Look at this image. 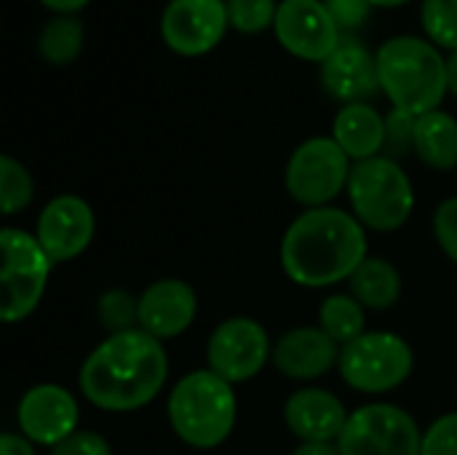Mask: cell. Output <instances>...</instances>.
<instances>
[{"instance_id":"cell-18","label":"cell","mask_w":457,"mask_h":455,"mask_svg":"<svg viewBox=\"0 0 457 455\" xmlns=\"http://www.w3.org/2000/svg\"><path fill=\"white\" fill-rule=\"evenodd\" d=\"M340 346L316 324L287 330L273 343V367L297 383H313L329 375L340 362Z\"/></svg>"},{"instance_id":"cell-11","label":"cell","mask_w":457,"mask_h":455,"mask_svg":"<svg viewBox=\"0 0 457 455\" xmlns=\"http://www.w3.org/2000/svg\"><path fill=\"white\" fill-rule=\"evenodd\" d=\"M228 27V0H169L161 16L163 43L190 59L214 51Z\"/></svg>"},{"instance_id":"cell-33","label":"cell","mask_w":457,"mask_h":455,"mask_svg":"<svg viewBox=\"0 0 457 455\" xmlns=\"http://www.w3.org/2000/svg\"><path fill=\"white\" fill-rule=\"evenodd\" d=\"M0 455H37L35 453V445L21 437V434H13V432H5L0 437Z\"/></svg>"},{"instance_id":"cell-10","label":"cell","mask_w":457,"mask_h":455,"mask_svg":"<svg viewBox=\"0 0 457 455\" xmlns=\"http://www.w3.org/2000/svg\"><path fill=\"white\" fill-rule=\"evenodd\" d=\"M273 359V341L262 322L230 316L214 327L206 343V367L230 386L257 378Z\"/></svg>"},{"instance_id":"cell-1","label":"cell","mask_w":457,"mask_h":455,"mask_svg":"<svg viewBox=\"0 0 457 455\" xmlns=\"http://www.w3.org/2000/svg\"><path fill=\"white\" fill-rule=\"evenodd\" d=\"M166 381V346L139 327L104 335L78 373L80 394L104 413H137L147 408L163 392Z\"/></svg>"},{"instance_id":"cell-25","label":"cell","mask_w":457,"mask_h":455,"mask_svg":"<svg viewBox=\"0 0 457 455\" xmlns=\"http://www.w3.org/2000/svg\"><path fill=\"white\" fill-rule=\"evenodd\" d=\"M96 319L107 335L137 330L139 327V298L120 287L104 290L96 298Z\"/></svg>"},{"instance_id":"cell-23","label":"cell","mask_w":457,"mask_h":455,"mask_svg":"<svg viewBox=\"0 0 457 455\" xmlns=\"http://www.w3.org/2000/svg\"><path fill=\"white\" fill-rule=\"evenodd\" d=\"M86 43V27L78 16H54L37 35V54L54 67L72 64Z\"/></svg>"},{"instance_id":"cell-20","label":"cell","mask_w":457,"mask_h":455,"mask_svg":"<svg viewBox=\"0 0 457 455\" xmlns=\"http://www.w3.org/2000/svg\"><path fill=\"white\" fill-rule=\"evenodd\" d=\"M351 295L367 308V311H388L402 300V274L399 268L386 257H367L356 274L348 279Z\"/></svg>"},{"instance_id":"cell-13","label":"cell","mask_w":457,"mask_h":455,"mask_svg":"<svg viewBox=\"0 0 457 455\" xmlns=\"http://www.w3.org/2000/svg\"><path fill=\"white\" fill-rule=\"evenodd\" d=\"M96 217L86 198L75 193L54 196L35 220V239L46 249V255L59 263L78 260L94 241Z\"/></svg>"},{"instance_id":"cell-26","label":"cell","mask_w":457,"mask_h":455,"mask_svg":"<svg viewBox=\"0 0 457 455\" xmlns=\"http://www.w3.org/2000/svg\"><path fill=\"white\" fill-rule=\"evenodd\" d=\"M420 24L436 48L457 51V0H423Z\"/></svg>"},{"instance_id":"cell-8","label":"cell","mask_w":457,"mask_h":455,"mask_svg":"<svg viewBox=\"0 0 457 455\" xmlns=\"http://www.w3.org/2000/svg\"><path fill=\"white\" fill-rule=\"evenodd\" d=\"M353 161L332 137H311L295 147L287 161L284 185L295 204L305 209L332 206L351 180Z\"/></svg>"},{"instance_id":"cell-37","label":"cell","mask_w":457,"mask_h":455,"mask_svg":"<svg viewBox=\"0 0 457 455\" xmlns=\"http://www.w3.org/2000/svg\"><path fill=\"white\" fill-rule=\"evenodd\" d=\"M404 3H410V0H370L372 8H399Z\"/></svg>"},{"instance_id":"cell-34","label":"cell","mask_w":457,"mask_h":455,"mask_svg":"<svg viewBox=\"0 0 457 455\" xmlns=\"http://www.w3.org/2000/svg\"><path fill=\"white\" fill-rule=\"evenodd\" d=\"M40 5H46L48 11L59 13V16H72L78 11H83L91 0H37Z\"/></svg>"},{"instance_id":"cell-7","label":"cell","mask_w":457,"mask_h":455,"mask_svg":"<svg viewBox=\"0 0 457 455\" xmlns=\"http://www.w3.org/2000/svg\"><path fill=\"white\" fill-rule=\"evenodd\" d=\"M0 249H3L0 316L5 324H19L29 319L43 303L54 271V260L46 255L35 233L11 225L0 228Z\"/></svg>"},{"instance_id":"cell-2","label":"cell","mask_w":457,"mask_h":455,"mask_svg":"<svg viewBox=\"0 0 457 455\" xmlns=\"http://www.w3.org/2000/svg\"><path fill=\"white\" fill-rule=\"evenodd\" d=\"M370 257L367 228L351 209H305L284 231L278 260L287 279L305 290H329L348 282Z\"/></svg>"},{"instance_id":"cell-14","label":"cell","mask_w":457,"mask_h":455,"mask_svg":"<svg viewBox=\"0 0 457 455\" xmlns=\"http://www.w3.org/2000/svg\"><path fill=\"white\" fill-rule=\"evenodd\" d=\"M273 32L278 43L303 62H327L343 32L324 0H281Z\"/></svg>"},{"instance_id":"cell-9","label":"cell","mask_w":457,"mask_h":455,"mask_svg":"<svg viewBox=\"0 0 457 455\" xmlns=\"http://www.w3.org/2000/svg\"><path fill=\"white\" fill-rule=\"evenodd\" d=\"M423 429L399 405L370 402L351 410L337 440L340 455H420Z\"/></svg>"},{"instance_id":"cell-19","label":"cell","mask_w":457,"mask_h":455,"mask_svg":"<svg viewBox=\"0 0 457 455\" xmlns=\"http://www.w3.org/2000/svg\"><path fill=\"white\" fill-rule=\"evenodd\" d=\"M332 139L353 164L378 158L386 147V115L370 102L343 105L332 123Z\"/></svg>"},{"instance_id":"cell-15","label":"cell","mask_w":457,"mask_h":455,"mask_svg":"<svg viewBox=\"0 0 457 455\" xmlns=\"http://www.w3.org/2000/svg\"><path fill=\"white\" fill-rule=\"evenodd\" d=\"M319 78L324 91L343 105L370 102L380 91L378 54L356 35H343L329 59L319 64Z\"/></svg>"},{"instance_id":"cell-4","label":"cell","mask_w":457,"mask_h":455,"mask_svg":"<svg viewBox=\"0 0 457 455\" xmlns=\"http://www.w3.org/2000/svg\"><path fill=\"white\" fill-rule=\"evenodd\" d=\"M166 416L171 432L195 451H214L230 440L238 421L236 386L209 367L182 375L169 394Z\"/></svg>"},{"instance_id":"cell-17","label":"cell","mask_w":457,"mask_h":455,"mask_svg":"<svg viewBox=\"0 0 457 455\" xmlns=\"http://www.w3.org/2000/svg\"><path fill=\"white\" fill-rule=\"evenodd\" d=\"M198 316V295L182 279H158L139 295V330L155 341L185 335Z\"/></svg>"},{"instance_id":"cell-6","label":"cell","mask_w":457,"mask_h":455,"mask_svg":"<svg viewBox=\"0 0 457 455\" xmlns=\"http://www.w3.org/2000/svg\"><path fill=\"white\" fill-rule=\"evenodd\" d=\"M415 370L412 346L396 333H364L353 343L343 346L337 373L343 383L359 394L380 397L402 389Z\"/></svg>"},{"instance_id":"cell-30","label":"cell","mask_w":457,"mask_h":455,"mask_svg":"<svg viewBox=\"0 0 457 455\" xmlns=\"http://www.w3.org/2000/svg\"><path fill=\"white\" fill-rule=\"evenodd\" d=\"M434 239L445 257L457 265V196L445 198L434 209Z\"/></svg>"},{"instance_id":"cell-24","label":"cell","mask_w":457,"mask_h":455,"mask_svg":"<svg viewBox=\"0 0 457 455\" xmlns=\"http://www.w3.org/2000/svg\"><path fill=\"white\" fill-rule=\"evenodd\" d=\"M35 198V180L29 169L13 156H0V212L13 217Z\"/></svg>"},{"instance_id":"cell-36","label":"cell","mask_w":457,"mask_h":455,"mask_svg":"<svg viewBox=\"0 0 457 455\" xmlns=\"http://www.w3.org/2000/svg\"><path fill=\"white\" fill-rule=\"evenodd\" d=\"M447 86H450V94L457 97V51L447 56Z\"/></svg>"},{"instance_id":"cell-22","label":"cell","mask_w":457,"mask_h":455,"mask_svg":"<svg viewBox=\"0 0 457 455\" xmlns=\"http://www.w3.org/2000/svg\"><path fill=\"white\" fill-rule=\"evenodd\" d=\"M319 327L343 349L367 333V308L351 292H335L321 300Z\"/></svg>"},{"instance_id":"cell-35","label":"cell","mask_w":457,"mask_h":455,"mask_svg":"<svg viewBox=\"0 0 457 455\" xmlns=\"http://www.w3.org/2000/svg\"><path fill=\"white\" fill-rule=\"evenodd\" d=\"M292 455H340L337 445H316V442H300Z\"/></svg>"},{"instance_id":"cell-3","label":"cell","mask_w":457,"mask_h":455,"mask_svg":"<svg viewBox=\"0 0 457 455\" xmlns=\"http://www.w3.org/2000/svg\"><path fill=\"white\" fill-rule=\"evenodd\" d=\"M380 91L391 107L415 118L439 110L447 86V56L418 35H396L378 48Z\"/></svg>"},{"instance_id":"cell-28","label":"cell","mask_w":457,"mask_h":455,"mask_svg":"<svg viewBox=\"0 0 457 455\" xmlns=\"http://www.w3.org/2000/svg\"><path fill=\"white\" fill-rule=\"evenodd\" d=\"M415 123L418 118L391 107V113L386 115V147L383 156L394 158L402 164V158L415 153Z\"/></svg>"},{"instance_id":"cell-32","label":"cell","mask_w":457,"mask_h":455,"mask_svg":"<svg viewBox=\"0 0 457 455\" xmlns=\"http://www.w3.org/2000/svg\"><path fill=\"white\" fill-rule=\"evenodd\" d=\"M48 455H112V448L102 434L88 432V429H78L64 442L51 448Z\"/></svg>"},{"instance_id":"cell-29","label":"cell","mask_w":457,"mask_h":455,"mask_svg":"<svg viewBox=\"0 0 457 455\" xmlns=\"http://www.w3.org/2000/svg\"><path fill=\"white\" fill-rule=\"evenodd\" d=\"M420 455H457V410L439 416L423 432Z\"/></svg>"},{"instance_id":"cell-12","label":"cell","mask_w":457,"mask_h":455,"mask_svg":"<svg viewBox=\"0 0 457 455\" xmlns=\"http://www.w3.org/2000/svg\"><path fill=\"white\" fill-rule=\"evenodd\" d=\"M16 424L21 437L51 451L80 429V405L59 383H35L16 405Z\"/></svg>"},{"instance_id":"cell-27","label":"cell","mask_w":457,"mask_h":455,"mask_svg":"<svg viewBox=\"0 0 457 455\" xmlns=\"http://www.w3.org/2000/svg\"><path fill=\"white\" fill-rule=\"evenodd\" d=\"M276 0H228L230 27L241 35H257L276 24Z\"/></svg>"},{"instance_id":"cell-16","label":"cell","mask_w":457,"mask_h":455,"mask_svg":"<svg viewBox=\"0 0 457 455\" xmlns=\"http://www.w3.org/2000/svg\"><path fill=\"white\" fill-rule=\"evenodd\" d=\"M348 416L345 402L321 386H303L284 402V424L300 442L337 445Z\"/></svg>"},{"instance_id":"cell-21","label":"cell","mask_w":457,"mask_h":455,"mask_svg":"<svg viewBox=\"0 0 457 455\" xmlns=\"http://www.w3.org/2000/svg\"><path fill=\"white\" fill-rule=\"evenodd\" d=\"M415 156L434 172L457 169V118L434 110L415 123Z\"/></svg>"},{"instance_id":"cell-5","label":"cell","mask_w":457,"mask_h":455,"mask_svg":"<svg viewBox=\"0 0 457 455\" xmlns=\"http://www.w3.org/2000/svg\"><path fill=\"white\" fill-rule=\"evenodd\" d=\"M345 193L353 217L375 233H396L415 212V185L404 166L388 156L353 164Z\"/></svg>"},{"instance_id":"cell-31","label":"cell","mask_w":457,"mask_h":455,"mask_svg":"<svg viewBox=\"0 0 457 455\" xmlns=\"http://www.w3.org/2000/svg\"><path fill=\"white\" fill-rule=\"evenodd\" d=\"M327 11L332 13L335 24L340 27V32H356L359 27H364V21L370 19V0H324Z\"/></svg>"}]
</instances>
